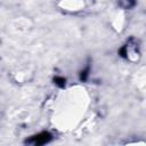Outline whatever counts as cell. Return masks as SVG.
Here are the masks:
<instances>
[{
    "mask_svg": "<svg viewBox=\"0 0 146 146\" xmlns=\"http://www.w3.org/2000/svg\"><path fill=\"white\" fill-rule=\"evenodd\" d=\"M50 139H51L50 133L43 131V132H40V133H38V135L31 137L29 140H26V143H29V144H33V145H42V144L48 143Z\"/></svg>",
    "mask_w": 146,
    "mask_h": 146,
    "instance_id": "1",
    "label": "cell"
},
{
    "mask_svg": "<svg viewBox=\"0 0 146 146\" xmlns=\"http://www.w3.org/2000/svg\"><path fill=\"white\" fill-rule=\"evenodd\" d=\"M55 83H56L58 87H64V84H65V79H64V78H56V79H55Z\"/></svg>",
    "mask_w": 146,
    "mask_h": 146,
    "instance_id": "2",
    "label": "cell"
},
{
    "mask_svg": "<svg viewBox=\"0 0 146 146\" xmlns=\"http://www.w3.org/2000/svg\"><path fill=\"white\" fill-rule=\"evenodd\" d=\"M87 75H88V70H86V71L81 72V80H86Z\"/></svg>",
    "mask_w": 146,
    "mask_h": 146,
    "instance_id": "3",
    "label": "cell"
}]
</instances>
